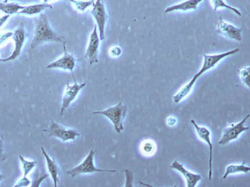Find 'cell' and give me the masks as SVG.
Wrapping results in <instances>:
<instances>
[{"instance_id":"obj_8","label":"cell","mask_w":250,"mask_h":187,"mask_svg":"<svg viewBox=\"0 0 250 187\" xmlns=\"http://www.w3.org/2000/svg\"><path fill=\"white\" fill-rule=\"evenodd\" d=\"M62 45L63 48L62 55L48 64L46 68L47 69H61L63 70L69 71L71 72L73 75V71L76 65V62L78 60L72 54L67 51L65 42L63 43Z\"/></svg>"},{"instance_id":"obj_17","label":"cell","mask_w":250,"mask_h":187,"mask_svg":"<svg viewBox=\"0 0 250 187\" xmlns=\"http://www.w3.org/2000/svg\"><path fill=\"white\" fill-rule=\"evenodd\" d=\"M41 148L45 159L48 171L52 179L54 186L57 187V184L59 182L60 173L58 167L54 159L50 157L44 148L42 147Z\"/></svg>"},{"instance_id":"obj_16","label":"cell","mask_w":250,"mask_h":187,"mask_svg":"<svg viewBox=\"0 0 250 187\" xmlns=\"http://www.w3.org/2000/svg\"><path fill=\"white\" fill-rule=\"evenodd\" d=\"M204 0H185L177 4L170 5L164 10L165 13H171L174 11H187L195 10L197 6Z\"/></svg>"},{"instance_id":"obj_11","label":"cell","mask_w":250,"mask_h":187,"mask_svg":"<svg viewBox=\"0 0 250 187\" xmlns=\"http://www.w3.org/2000/svg\"><path fill=\"white\" fill-rule=\"evenodd\" d=\"M12 37L15 45L13 51L9 56L4 58H0V62L13 61L21 55L26 38L25 31L22 24H21L13 32Z\"/></svg>"},{"instance_id":"obj_32","label":"cell","mask_w":250,"mask_h":187,"mask_svg":"<svg viewBox=\"0 0 250 187\" xmlns=\"http://www.w3.org/2000/svg\"><path fill=\"white\" fill-rule=\"evenodd\" d=\"M3 178H4V177H3V175L1 173H0V182L2 180Z\"/></svg>"},{"instance_id":"obj_7","label":"cell","mask_w":250,"mask_h":187,"mask_svg":"<svg viewBox=\"0 0 250 187\" xmlns=\"http://www.w3.org/2000/svg\"><path fill=\"white\" fill-rule=\"evenodd\" d=\"M44 131L49 136L59 138L64 142L74 140L80 135V133L76 130L64 127L53 120L48 128Z\"/></svg>"},{"instance_id":"obj_18","label":"cell","mask_w":250,"mask_h":187,"mask_svg":"<svg viewBox=\"0 0 250 187\" xmlns=\"http://www.w3.org/2000/svg\"><path fill=\"white\" fill-rule=\"evenodd\" d=\"M52 6L47 3L36 4L25 6L24 7L20 10L18 14L26 15H34L41 13L46 9H52Z\"/></svg>"},{"instance_id":"obj_26","label":"cell","mask_w":250,"mask_h":187,"mask_svg":"<svg viewBox=\"0 0 250 187\" xmlns=\"http://www.w3.org/2000/svg\"><path fill=\"white\" fill-rule=\"evenodd\" d=\"M48 176L47 174H37L35 177V179H34L32 186L33 187H39L41 183Z\"/></svg>"},{"instance_id":"obj_5","label":"cell","mask_w":250,"mask_h":187,"mask_svg":"<svg viewBox=\"0 0 250 187\" xmlns=\"http://www.w3.org/2000/svg\"><path fill=\"white\" fill-rule=\"evenodd\" d=\"M94 19L101 40L105 38V27L108 20V15L103 0H96L90 12Z\"/></svg>"},{"instance_id":"obj_23","label":"cell","mask_w":250,"mask_h":187,"mask_svg":"<svg viewBox=\"0 0 250 187\" xmlns=\"http://www.w3.org/2000/svg\"><path fill=\"white\" fill-rule=\"evenodd\" d=\"M52 0H43V2L47 3L48 1ZM70 2L73 3L76 8L81 11L82 12H83L85 10V9L90 7V6H92L94 3L92 0H65Z\"/></svg>"},{"instance_id":"obj_13","label":"cell","mask_w":250,"mask_h":187,"mask_svg":"<svg viewBox=\"0 0 250 187\" xmlns=\"http://www.w3.org/2000/svg\"><path fill=\"white\" fill-rule=\"evenodd\" d=\"M190 123L193 126L196 131V133L198 135V137L202 139L203 141L206 142L209 147V160H208V164H209V169H208V179L210 180L211 179V176L212 174V144L211 140L210 137V131L206 127L204 126H200L195 121L191 119L190 120Z\"/></svg>"},{"instance_id":"obj_19","label":"cell","mask_w":250,"mask_h":187,"mask_svg":"<svg viewBox=\"0 0 250 187\" xmlns=\"http://www.w3.org/2000/svg\"><path fill=\"white\" fill-rule=\"evenodd\" d=\"M250 169V167L246 166L244 163L241 164H230L226 167L223 178L225 179L229 175L232 174L246 173L249 172Z\"/></svg>"},{"instance_id":"obj_12","label":"cell","mask_w":250,"mask_h":187,"mask_svg":"<svg viewBox=\"0 0 250 187\" xmlns=\"http://www.w3.org/2000/svg\"><path fill=\"white\" fill-rule=\"evenodd\" d=\"M217 32L232 40L241 41L242 30L233 24L225 21L219 17L216 27Z\"/></svg>"},{"instance_id":"obj_4","label":"cell","mask_w":250,"mask_h":187,"mask_svg":"<svg viewBox=\"0 0 250 187\" xmlns=\"http://www.w3.org/2000/svg\"><path fill=\"white\" fill-rule=\"evenodd\" d=\"M94 151L91 150L85 159L79 165L73 168L67 170L66 173L72 177L77 176L81 174L91 173L97 172L107 171L115 172L114 169H101L96 168L94 164Z\"/></svg>"},{"instance_id":"obj_21","label":"cell","mask_w":250,"mask_h":187,"mask_svg":"<svg viewBox=\"0 0 250 187\" xmlns=\"http://www.w3.org/2000/svg\"><path fill=\"white\" fill-rule=\"evenodd\" d=\"M213 6V11H216L218 8H225L231 11L239 16H241V13L237 8L226 3L224 0H210Z\"/></svg>"},{"instance_id":"obj_6","label":"cell","mask_w":250,"mask_h":187,"mask_svg":"<svg viewBox=\"0 0 250 187\" xmlns=\"http://www.w3.org/2000/svg\"><path fill=\"white\" fill-rule=\"evenodd\" d=\"M250 114H248L239 122L232 124L226 127L223 131L221 137L218 141V144L224 146L230 142L238 138L243 132L249 130V127H245L244 124L249 118Z\"/></svg>"},{"instance_id":"obj_3","label":"cell","mask_w":250,"mask_h":187,"mask_svg":"<svg viewBox=\"0 0 250 187\" xmlns=\"http://www.w3.org/2000/svg\"><path fill=\"white\" fill-rule=\"evenodd\" d=\"M127 111V106L120 102L104 110L94 112L93 113L102 114L108 118L112 123L115 131L120 133L124 129V121Z\"/></svg>"},{"instance_id":"obj_28","label":"cell","mask_w":250,"mask_h":187,"mask_svg":"<svg viewBox=\"0 0 250 187\" xmlns=\"http://www.w3.org/2000/svg\"><path fill=\"white\" fill-rule=\"evenodd\" d=\"M13 32H9L5 33L0 36V44L6 41L8 38L12 37Z\"/></svg>"},{"instance_id":"obj_24","label":"cell","mask_w":250,"mask_h":187,"mask_svg":"<svg viewBox=\"0 0 250 187\" xmlns=\"http://www.w3.org/2000/svg\"><path fill=\"white\" fill-rule=\"evenodd\" d=\"M250 67L241 69L239 71V76L241 81L248 88H250Z\"/></svg>"},{"instance_id":"obj_9","label":"cell","mask_w":250,"mask_h":187,"mask_svg":"<svg viewBox=\"0 0 250 187\" xmlns=\"http://www.w3.org/2000/svg\"><path fill=\"white\" fill-rule=\"evenodd\" d=\"M74 82L72 85L67 82L65 88L62 98V106L60 110V114L62 115L66 110L76 99L81 90L85 86V83L83 82L79 84L74 77Z\"/></svg>"},{"instance_id":"obj_15","label":"cell","mask_w":250,"mask_h":187,"mask_svg":"<svg viewBox=\"0 0 250 187\" xmlns=\"http://www.w3.org/2000/svg\"><path fill=\"white\" fill-rule=\"evenodd\" d=\"M19 159L21 163L23 174L22 177L14 185V187L28 186L31 182L26 176L36 166L37 162L35 160H27L21 155H19Z\"/></svg>"},{"instance_id":"obj_22","label":"cell","mask_w":250,"mask_h":187,"mask_svg":"<svg viewBox=\"0 0 250 187\" xmlns=\"http://www.w3.org/2000/svg\"><path fill=\"white\" fill-rule=\"evenodd\" d=\"M141 150L144 155L146 156L151 155L156 150V145L151 140H146L141 144Z\"/></svg>"},{"instance_id":"obj_31","label":"cell","mask_w":250,"mask_h":187,"mask_svg":"<svg viewBox=\"0 0 250 187\" xmlns=\"http://www.w3.org/2000/svg\"><path fill=\"white\" fill-rule=\"evenodd\" d=\"M10 17V15H5L0 18V27Z\"/></svg>"},{"instance_id":"obj_1","label":"cell","mask_w":250,"mask_h":187,"mask_svg":"<svg viewBox=\"0 0 250 187\" xmlns=\"http://www.w3.org/2000/svg\"><path fill=\"white\" fill-rule=\"evenodd\" d=\"M239 48L221 53L203 55V61L200 70L193 76L192 78L172 98L174 103H178L185 98L191 92L197 80L205 73L214 68L224 58L233 55L239 51Z\"/></svg>"},{"instance_id":"obj_33","label":"cell","mask_w":250,"mask_h":187,"mask_svg":"<svg viewBox=\"0 0 250 187\" xmlns=\"http://www.w3.org/2000/svg\"><path fill=\"white\" fill-rule=\"evenodd\" d=\"M7 1H8V0H4V1H3V2H7Z\"/></svg>"},{"instance_id":"obj_30","label":"cell","mask_w":250,"mask_h":187,"mask_svg":"<svg viewBox=\"0 0 250 187\" xmlns=\"http://www.w3.org/2000/svg\"><path fill=\"white\" fill-rule=\"evenodd\" d=\"M5 159L2 148V142L0 137V162L3 161Z\"/></svg>"},{"instance_id":"obj_25","label":"cell","mask_w":250,"mask_h":187,"mask_svg":"<svg viewBox=\"0 0 250 187\" xmlns=\"http://www.w3.org/2000/svg\"><path fill=\"white\" fill-rule=\"evenodd\" d=\"M125 187H132L133 176L132 173L128 169L125 170Z\"/></svg>"},{"instance_id":"obj_34","label":"cell","mask_w":250,"mask_h":187,"mask_svg":"<svg viewBox=\"0 0 250 187\" xmlns=\"http://www.w3.org/2000/svg\"><path fill=\"white\" fill-rule=\"evenodd\" d=\"M93 1L95 0H92Z\"/></svg>"},{"instance_id":"obj_27","label":"cell","mask_w":250,"mask_h":187,"mask_svg":"<svg viewBox=\"0 0 250 187\" xmlns=\"http://www.w3.org/2000/svg\"><path fill=\"white\" fill-rule=\"evenodd\" d=\"M122 53V50L120 47L114 46L111 47L109 50V54L112 56H118Z\"/></svg>"},{"instance_id":"obj_14","label":"cell","mask_w":250,"mask_h":187,"mask_svg":"<svg viewBox=\"0 0 250 187\" xmlns=\"http://www.w3.org/2000/svg\"><path fill=\"white\" fill-rule=\"evenodd\" d=\"M170 168L178 171L185 177L188 187H194L202 179L199 174L192 172L185 168L182 164L174 160L170 166Z\"/></svg>"},{"instance_id":"obj_20","label":"cell","mask_w":250,"mask_h":187,"mask_svg":"<svg viewBox=\"0 0 250 187\" xmlns=\"http://www.w3.org/2000/svg\"><path fill=\"white\" fill-rule=\"evenodd\" d=\"M24 6L16 2H0V11L10 15L18 13Z\"/></svg>"},{"instance_id":"obj_10","label":"cell","mask_w":250,"mask_h":187,"mask_svg":"<svg viewBox=\"0 0 250 187\" xmlns=\"http://www.w3.org/2000/svg\"><path fill=\"white\" fill-rule=\"evenodd\" d=\"M100 38L96 24L90 34L84 57L87 58L89 63L92 65L99 61L98 52L100 47Z\"/></svg>"},{"instance_id":"obj_29","label":"cell","mask_w":250,"mask_h":187,"mask_svg":"<svg viewBox=\"0 0 250 187\" xmlns=\"http://www.w3.org/2000/svg\"><path fill=\"white\" fill-rule=\"evenodd\" d=\"M167 123L169 126L174 125L177 122L176 119L173 116H169L166 119Z\"/></svg>"},{"instance_id":"obj_2","label":"cell","mask_w":250,"mask_h":187,"mask_svg":"<svg viewBox=\"0 0 250 187\" xmlns=\"http://www.w3.org/2000/svg\"><path fill=\"white\" fill-rule=\"evenodd\" d=\"M64 37L55 32L51 27L47 16L41 14L35 20V29L30 49L33 50L45 42H55L64 43Z\"/></svg>"}]
</instances>
